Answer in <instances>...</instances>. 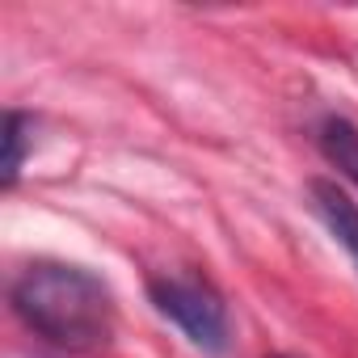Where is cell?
<instances>
[{
	"instance_id": "5",
	"label": "cell",
	"mask_w": 358,
	"mask_h": 358,
	"mask_svg": "<svg viewBox=\"0 0 358 358\" xmlns=\"http://www.w3.org/2000/svg\"><path fill=\"white\" fill-rule=\"evenodd\" d=\"M34 131H38V122H34V114H26V110H5V156H0V186L5 190H13L17 186V177H22V169H26V156H30V148H34Z\"/></svg>"
},
{
	"instance_id": "2",
	"label": "cell",
	"mask_w": 358,
	"mask_h": 358,
	"mask_svg": "<svg viewBox=\"0 0 358 358\" xmlns=\"http://www.w3.org/2000/svg\"><path fill=\"white\" fill-rule=\"evenodd\" d=\"M148 299L169 324L182 329V337L194 350H203L211 358L228 354V345H232L228 303L207 278H199V274H152Z\"/></svg>"
},
{
	"instance_id": "6",
	"label": "cell",
	"mask_w": 358,
	"mask_h": 358,
	"mask_svg": "<svg viewBox=\"0 0 358 358\" xmlns=\"http://www.w3.org/2000/svg\"><path fill=\"white\" fill-rule=\"evenodd\" d=\"M270 358H295V354H270Z\"/></svg>"
},
{
	"instance_id": "3",
	"label": "cell",
	"mask_w": 358,
	"mask_h": 358,
	"mask_svg": "<svg viewBox=\"0 0 358 358\" xmlns=\"http://www.w3.org/2000/svg\"><path fill=\"white\" fill-rule=\"evenodd\" d=\"M312 207H316L320 224L329 228V236L350 253V262L358 270V203L345 190H337L333 182L316 177V182H312Z\"/></svg>"
},
{
	"instance_id": "1",
	"label": "cell",
	"mask_w": 358,
	"mask_h": 358,
	"mask_svg": "<svg viewBox=\"0 0 358 358\" xmlns=\"http://www.w3.org/2000/svg\"><path fill=\"white\" fill-rule=\"evenodd\" d=\"M13 316L47 345L89 354L114 337V291L101 274L76 262H34L9 287Z\"/></svg>"
},
{
	"instance_id": "4",
	"label": "cell",
	"mask_w": 358,
	"mask_h": 358,
	"mask_svg": "<svg viewBox=\"0 0 358 358\" xmlns=\"http://www.w3.org/2000/svg\"><path fill=\"white\" fill-rule=\"evenodd\" d=\"M316 148L345 182L358 186V127L345 114H324L316 122Z\"/></svg>"
}]
</instances>
